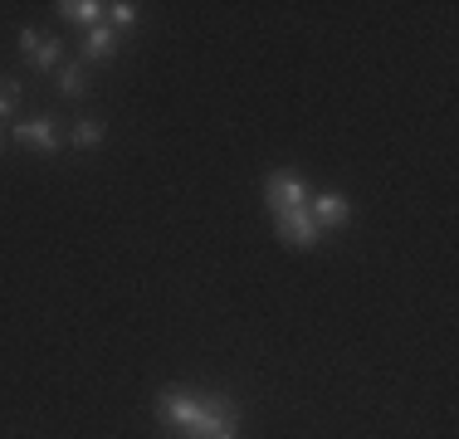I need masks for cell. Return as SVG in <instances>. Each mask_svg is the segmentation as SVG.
<instances>
[{"label": "cell", "instance_id": "6da1fadb", "mask_svg": "<svg viewBox=\"0 0 459 439\" xmlns=\"http://www.w3.org/2000/svg\"><path fill=\"white\" fill-rule=\"evenodd\" d=\"M161 415H167L171 425H181L186 435H195L201 430V420H205V395H191V391H161Z\"/></svg>", "mask_w": 459, "mask_h": 439}, {"label": "cell", "instance_id": "7a4b0ae2", "mask_svg": "<svg viewBox=\"0 0 459 439\" xmlns=\"http://www.w3.org/2000/svg\"><path fill=\"white\" fill-rule=\"evenodd\" d=\"M195 439H239V410L225 400V395H205V420Z\"/></svg>", "mask_w": 459, "mask_h": 439}, {"label": "cell", "instance_id": "3957f363", "mask_svg": "<svg viewBox=\"0 0 459 439\" xmlns=\"http://www.w3.org/2000/svg\"><path fill=\"white\" fill-rule=\"evenodd\" d=\"M264 201H269V211H274V215L308 211V185H303L299 176H269V181H264Z\"/></svg>", "mask_w": 459, "mask_h": 439}, {"label": "cell", "instance_id": "277c9868", "mask_svg": "<svg viewBox=\"0 0 459 439\" xmlns=\"http://www.w3.org/2000/svg\"><path fill=\"white\" fill-rule=\"evenodd\" d=\"M274 225H279L283 245H293V249L323 245V229H318V220H313L308 211H283V215H274Z\"/></svg>", "mask_w": 459, "mask_h": 439}, {"label": "cell", "instance_id": "5b68a950", "mask_svg": "<svg viewBox=\"0 0 459 439\" xmlns=\"http://www.w3.org/2000/svg\"><path fill=\"white\" fill-rule=\"evenodd\" d=\"M20 49H25V59L35 64L39 73L59 69V59H64V44L54 35H39V30H20Z\"/></svg>", "mask_w": 459, "mask_h": 439}, {"label": "cell", "instance_id": "8992f818", "mask_svg": "<svg viewBox=\"0 0 459 439\" xmlns=\"http://www.w3.org/2000/svg\"><path fill=\"white\" fill-rule=\"evenodd\" d=\"M308 215L318 220V229H337V225L352 220V201L337 195V191H323V195H313V201H308Z\"/></svg>", "mask_w": 459, "mask_h": 439}, {"label": "cell", "instance_id": "52a82bcc", "mask_svg": "<svg viewBox=\"0 0 459 439\" xmlns=\"http://www.w3.org/2000/svg\"><path fill=\"white\" fill-rule=\"evenodd\" d=\"M15 142L30 151H45V157H54L59 151V132H54V117H30V123L15 127Z\"/></svg>", "mask_w": 459, "mask_h": 439}, {"label": "cell", "instance_id": "ba28073f", "mask_svg": "<svg viewBox=\"0 0 459 439\" xmlns=\"http://www.w3.org/2000/svg\"><path fill=\"white\" fill-rule=\"evenodd\" d=\"M113 49H117V30L113 25H93L89 39H83V59L103 64V59H113Z\"/></svg>", "mask_w": 459, "mask_h": 439}, {"label": "cell", "instance_id": "9c48e42d", "mask_svg": "<svg viewBox=\"0 0 459 439\" xmlns=\"http://www.w3.org/2000/svg\"><path fill=\"white\" fill-rule=\"evenodd\" d=\"M103 10H108V5H98V0H64L59 15H64V20H74V25H83V30H93Z\"/></svg>", "mask_w": 459, "mask_h": 439}, {"label": "cell", "instance_id": "30bf717a", "mask_svg": "<svg viewBox=\"0 0 459 439\" xmlns=\"http://www.w3.org/2000/svg\"><path fill=\"white\" fill-rule=\"evenodd\" d=\"M59 93L64 98H83V93H89V73H83V64H64V69H59Z\"/></svg>", "mask_w": 459, "mask_h": 439}, {"label": "cell", "instance_id": "8fae6325", "mask_svg": "<svg viewBox=\"0 0 459 439\" xmlns=\"http://www.w3.org/2000/svg\"><path fill=\"white\" fill-rule=\"evenodd\" d=\"M98 142H103V123H93V117H89V123L74 127V147H98Z\"/></svg>", "mask_w": 459, "mask_h": 439}, {"label": "cell", "instance_id": "7c38bea8", "mask_svg": "<svg viewBox=\"0 0 459 439\" xmlns=\"http://www.w3.org/2000/svg\"><path fill=\"white\" fill-rule=\"evenodd\" d=\"M108 15H113V30L137 25V5H133V0H117V5H108Z\"/></svg>", "mask_w": 459, "mask_h": 439}, {"label": "cell", "instance_id": "4fadbf2b", "mask_svg": "<svg viewBox=\"0 0 459 439\" xmlns=\"http://www.w3.org/2000/svg\"><path fill=\"white\" fill-rule=\"evenodd\" d=\"M20 108V83L15 79H0V117H10Z\"/></svg>", "mask_w": 459, "mask_h": 439}]
</instances>
